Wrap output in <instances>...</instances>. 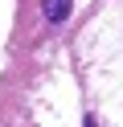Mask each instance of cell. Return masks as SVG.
<instances>
[{"instance_id":"7a4b0ae2","label":"cell","mask_w":123,"mask_h":127,"mask_svg":"<svg viewBox=\"0 0 123 127\" xmlns=\"http://www.w3.org/2000/svg\"><path fill=\"white\" fill-rule=\"evenodd\" d=\"M82 127H98V123H94V115H86V119H82Z\"/></svg>"},{"instance_id":"6da1fadb","label":"cell","mask_w":123,"mask_h":127,"mask_svg":"<svg viewBox=\"0 0 123 127\" xmlns=\"http://www.w3.org/2000/svg\"><path fill=\"white\" fill-rule=\"evenodd\" d=\"M41 8H45V17H49V25H62V21L70 17V8H74V0H45Z\"/></svg>"}]
</instances>
